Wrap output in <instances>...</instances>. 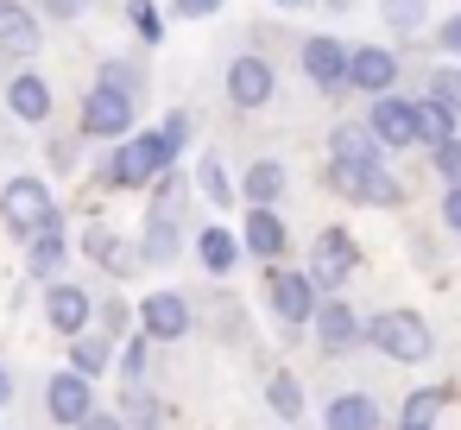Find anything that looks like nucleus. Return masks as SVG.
<instances>
[{
  "mask_svg": "<svg viewBox=\"0 0 461 430\" xmlns=\"http://www.w3.org/2000/svg\"><path fill=\"white\" fill-rule=\"evenodd\" d=\"M127 417H133L140 430H152V424H158V405H152V398H146V392L133 386V392H127Z\"/></svg>",
  "mask_w": 461,
  "mask_h": 430,
  "instance_id": "e433bc0d",
  "label": "nucleus"
},
{
  "mask_svg": "<svg viewBox=\"0 0 461 430\" xmlns=\"http://www.w3.org/2000/svg\"><path fill=\"white\" fill-rule=\"evenodd\" d=\"M329 184L348 190V197L366 203V209H398V197H404L385 165H329Z\"/></svg>",
  "mask_w": 461,
  "mask_h": 430,
  "instance_id": "39448f33",
  "label": "nucleus"
},
{
  "mask_svg": "<svg viewBox=\"0 0 461 430\" xmlns=\"http://www.w3.org/2000/svg\"><path fill=\"white\" fill-rule=\"evenodd\" d=\"M77 430H121V417H114V411H89Z\"/></svg>",
  "mask_w": 461,
  "mask_h": 430,
  "instance_id": "37998d69",
  "label": "nucleus"
},
{
  "mask_svg": "<svg viewBox=\"0 0 461 430\" xmlns=\"http://www.w3.org/2000/svg\"><path fill=\"white\" fill-rule=\"evenodd\" d=\"M429 102H442V108L461 114V64H442V70L429 77Z\"/></svg>",
  "mask_w": 461,
  "mask_h": 430,
  "instance_id": "7c9ffc66",
  "label": "nucleus"
},
{
  "mask_svg": "<svg viewBox=\"0 0 461 430\" xmlns=\"http://www.w3.org/2000/svg\"><path fill=\"white\" fill-rule=\"evenodd\" d=\"M196 260H203L209 272H228V266L240 260V241H234L228 228H203V234H196Z\"/></svg>",
  "mask_w": 461,
  "mask_h": 430,
  "instance_id": "5701e85b",
  "label": "nucleus"
},
{
  "mask_svg": "<svg viewBox=\"0 0 461 430\" xmlns=\"http://www.w3.org/2000/svg\"><path fill=\"white\" fill-rule=\"evenodd\" d=\"M45 405H51V417H58V424H70V430H77V424L95 411V392H89V380L70 367V373H58V380L45 386Z\"/></svg>",
  "mask_w": 461,
  "mask_h": 430,
  "instance_id": "ddd939ff",
  "label": "nucleus"
},
{
  "mask_svg": "<svg viewBox=\"0 0 461 430\" xmlns=\"http://www.w3.org/2000/svg\"><path fill=\"white\" fill-rule=\"evenodd\" d=\"M335 7H354V0H335Z\"/></svg>",
  "mask_w": 461,
  "mask_h": 430,
  "instance_id": "09e8293b",
  "label": "nucleus"
},
{
  "mask_svg": "<svg viewBox=\"0 0 461 430\" xmlns=\"http://www.w3.org/2000/svg\"><path fill=\"white\" fill-rule=\"evenodd\" d=\"M0 222H7L14 234H45L51 222H58V203H51V190H45V178H14L7 190H0Z\"/></svg>",
  "mask_w": 461,
  "mask_h": 430,
  "instance_id": "7ed1b4c3",
  "label": "nucleus"
},
{
  "mask_svg": "<svg viewBox=\"0 0 461 430\" xmlns=\"http://www.w3.org/2000/svg\"><path fill=\"white\" fill-rule=\"evenodd\" d=\"M348 83H354V89H366V96H392V83H398V58H392V51H379V45H360V51H354V70H348Z\"/></svg>",
  "mask_w": 461,
  "mask_h": 430,
  "instance_id": "2eb2a0df",
  "label": "nucleus"
},
{
  "mask_svg": "<svg viewBox=\"0 0 461 430\" xmlns=\"http://www.w3.org/2000/svg\"><path fill=\"white\" fill-rule=\"evenodd\" d=\"M140 329H146L152 342H177V335H190V304H184L177 291H152V297L140 304Z\"/></svg>",
  "mask_w": 461,
  "mask_h": 430,
  "instance_id": "9d476101",
  "label": "nucleus"
},
{
  "mask_svg": "<svg viewBox=\"0 0 461 430\" xmlns=\"http://www.w3.org/2000/svg\"><path fill=\"white\" fill-rule=\"evenodd\" d=\"M171 159H177V146L165 140V127L158 133H127V146L102 165V178L121 184V190H140V184H158L171 171Z\"/></svg>",
  "mask_w": 461,
  "mask_h": 430,
  "instance_id": "f257e3e1",
  "label": "nucleus"
},
{
  "mask_svg": "<svg viewBox=\"0 0 461 430\" xmlns=\"http://www.w3.org/2000/svg\"><path fill=\"white\" fill-rule=\"evenodd\" d=\"M45 7H51L58 20H77V14H83V0H45Z\"/></svg>",
  "mask_w": 461,
  "mask_h": 430,
  "instance_id": "c03bdc74",
  "label": "nucleus"
},
{
  "mask_svg": "<svg viewBox=\"0 0 461 430\" xmlns=\"http://www.w3.org/2000/svg\"><path fill=\"white\" fill-rule=\"evenodd\" d=\"M316 335H322V348H329V354H348V348L366 335V323H360L348 304H322V310H316Z\"/></svg>",
  "mask_w": 461,
  "mask_h": 430,
  "instance_id": "6ab92c4d",
  "label": "nucleus"
},
{
  "mask_svg": "<svg viewBox=\"0 0 461 430\" xmlns=\"http://www.w3.org/2000/svg\"><path fill=\"white\" fill-rule=\"evenodd\" d=\"M398 430H429V424H398Z\"/></svg>",
  "mask_w": 461,
  "mask_h": 430,
  "instance_id": "49530a36",
  "label": "nucleus"
},
{
  "mask_svg": "<svg viewBox=\"0 0 461 430\" xmlns=\"http://www.w3.org/2000/svg\"><path fill=\"white\" fill-rule=\"evenodd\" d=\"M146 367H152V335L140 329V335L127 342V354H121V373H127V380L140 386V380H146Z\"/></svg>",
  "mask_w": 461,
  "mask_h": 430,
  "instance_id": "473e14b6",
  "label": "nucleus"
},
{
  "mask_svg": "<svg viewBox=\"0 0 461 430\" xmlns=\"http://www.w3.org/2000/svg\"><path fill=\"white\" fill-rule=\"evenodd\" d=\"M127 20H133V32H146V45L165 32V20H158V7H152V0H127Z\"/></svg>",
  "mask_w": 461,
  "mask_h": 430,
  "instance_id": "72a5a7b5",
  "label": "nucleus"
},
{
  "mask_svg": "<svg viewBox=\"0 0 461 430\" xmlns=\"http://www.w3.org/2000/svg\"><path fill=\"white\" fill-rule=\"evenodd\" d=\"M177 203V197H171ZM171 203H158V215H152V228H146V266H171L177 260V247H184V234H177V209Z\"/></svg>",
  "mask_w": 461,
  "mask_h": 430,
  "instance_id": "4be33fe9",
  "label": "nucleus"
},
{
  "mask_svg": "<svg viewBox=\"0 0 461 430\" xmlns=\"http://www.w3.org/2000/svg\"><path fill=\"white\" fill-rule=\"evenodd\" d=\"M322 430H379V405L366 392H335L322 411Z\"/></svg>",
  "mask_w": 461,
  "mask_h": 430,
  "instance_id": "aec40b11",
  "label": "nucleus"
},
{
  "mask_svg": "<svg viewBox=\"0 0 461 430\" xmlns=\"http://www.w3.org/2000/svg\"><path fill=\"white\" fill-rule=\"evenodd\" d=\"M266 291H272V310H278L285 323H316V310H322V304H316L322 285H316L310 272H285V266H278V272L266 279Z\"/></svg>",
  "mask_w": 461,
  "mask_h": 430,
  "instance_id": "6e6552de",
  "label": "nucleus"
},
{
  "mask_svg": "<svg viewBox=\"0 0 461 430\" xmlns=\"http://www.w3.org/2000/svg\"><path fill=\"white\" fill-rule=\"evenodd\" d=\"M7 108H14L20 121H32V127H39V121H51V83H45V77H32V70H20V77L7 83Z\"/></svg>",
  "mask_w": 461,
  "mask_h": 430,
  "instance_id": "a211bd4d",
  "label": "nucleus"
},
{
  "mask_svg": "<svg viewBox=\"0 0 461 430\" xmlns=\"http://www.w3.org/2000/svg\"><path fill=\"white\" fill-rule=\"evenodd\" d=\"M108 354H114V348H108V335H102V329L70 342V367H77L83 380H102V373H108Z\"/></svg>",
  "mask_w": 461,
  "mask_h": 430,
  "instance_id": "393cba45",
  "label": "nucleus"
},
{
  "mask_svg": "<svg viewBox=\"0 0 461 430\" xmlns=\"http://www.w3.org/2000/svg\"><path fill=\"white\" fill-rule=\"evenodd\" d=\"M7 398H14V373H7V367H0V405H7Z\"/></svg>",
  "mask_w": 461,
  "mask_h": 430,
  "instance_id": "a18cd8bd",
  "label": "nucleus"
},
{
  "mask_svg": "<svg viewBox=\"0 0 461 430\" xmlns=\"http://www.w3.org/2000/svg\"><path fill=\"white\" fill-rule=\"evenodd\" d=\"M247 253L253 260H278L285 253V222L266 203H247Z\"/></svg>",
  "mask_w": 461,
  "mask_h": 430,
  "instance_id": "412c9836",
  "label": "nucleus"
},
{
  "mask_svg": "<svg viewBox=\"0 0 461 430\" xmlns=\"http://www.w3.org/2000/svg\"><path fill=\"white\" fill-rule=\"evenodd\" d=\"M95 310L102 304H89V291H77V285H51L45 291V323L64 329V335H89V316Z\"/></svg>",
  "mask_w": 461,
  "mask_h": 430,
  "instance_id": "f8f14e48",
  "label": "nucleus"
},
{
  "mask_svg": "<svg viewBox=\"0 0 461 430\" xmlns=\"http://www.w3.org/2000/svg\"><path fill=\"white\" fill-rule=\"evenodd\" d=\"M196 184H203V197H209L215 209H228V203H234V190H228V171H221L215 159H196Z\"/></svg>",
  "mask_w": 461,
  "mask_h": 430,
  "instance_id": "c85d7f7f",
  "label": "nucleus"
},
{
  "mask_svg": "<svg viewBox=\"0 0 461 430\" xmlns=\"http://www.w3.org/2000/svg\"><path fill=\"white\" fill-rule=\"evenodd\" d=\"M133 108H140V96L95 83V89L83 96V133H95V140H127V133H133Z\"/></svg>",
  "mask_w": 461,
  "mask_h": 430,
  "instance_id": "20e7f679",
  "label": "nucleus"
},
{
  "mask_svg": "<svg viewBox=\"0 0 461 430\" xmlns=\"http://www.w3.org/2000/svg\"><path fill=\"white\" fill-rule=\"evenodd\" d=\"M442 51H448V58H461V14L442 26Z\"/></svg>",
  "mask_w": 461,
  "mask_h": 430,
  "instance_id": "a19ab883",
  "label": "nucleus"
},
{
  "mask_svg": "<svg viewBox=\"0 0 461 430\" xmlns=\"http://www.w3.org/2000/svg\"><path fill=\"white\" fill-rule=\"evenodd\" d=\"M366 342H373L385 361H398V367H417V361H429V348H436V335H429V323H423L417 310H379V316L366 323Z\"/></svg>",
  "mask_w": 461,
  "mask_h": 430,
  "instance_id": "f03ea898",
  "label": "nucleus"
},
{
  "mask_svg": "<svg viewBox=\"0 0 461 430\" xmlns=\"http://www.w3.org/2000/svg\"><path fill=\"white\" fill-rule=\"evenodd\" d=\"M102 83H108V89H127V96H140V89H146V77H140L133 64H108V70H102Z\"/></svg>",
  "mask_w": 461,
  "mask_h": 430,
  "instance_id": "f704fd0d",
  "label": "nucleus"
},
{
  "mask_svg": "<svg viewBox=\"0 0 461 430\" xmlns=\"http://www.w3.org/2000/svg\"><path fill=\"white\" fill-rule=\"evenodd\" d=\"M436 171H442V184H448V190L461 184V140H448V146L436 152Z\"/></svg>",
  "mask_w": 461,
  "mask_h": 430,
  "instance_id": "4c0bfd02",
  "label": "nucleus"
},
{
  "mask_svg": "<svg viewBox=\"0 0 461 430\" xmlns=\"http://www.w3.org/2000/svg\"><path fill=\"white\" fill-rule=\"evenodd\" d=\"M379 14L392 32H417L423 26V0H379Z\"/></svg>",
  "mask_w": 461,
  "mask_h": 430,
  "instance_id": "2f4dec72",
  "label": "nucleus"
},
{
  "mask_svg": "<svg viewBox=\"0 0 461 430\" xmlns=\"http://www.w3.org/2000/svg\"><path fill=\"white\" fill-rule=\"evenodd\" d=\"M0 51L7 58L39 51V20H32V7H20V0H0Z\"/></svg>",
  "mask_w": 461,
  "mask_h": 430,
  "instance_id": "dca6fc26",
  "label": "nucleus"
},
{
  "mask_svg": "<svg viewBox=\"0 0 461 430\" xmlns=\"http://www.w3.org/2000/svg\"><path fill=\"white\" fill-rule=\"evenodd\" d=\"M83 253L102 260L114 279H133V272L146 266V247H140V241H121L114 228H95V222H89V234H83Z\"/></svg>",
  "mask_w": 461,
  "mask_h": 430,
  "instance_id": "1a4fd4ad",
  "label": "nucleus"
},
{
  "mask_svg": "<svg viewBox=\"0 0 461 430\" xmlns=\"http://www.w3.org/2000/svg\"><path fill=\"white\" fill-rule=\"evenodd\" d=\"M303 70H310V83L341 89V83H348V70H354V51H348V45H335V39H303Z\"/></svg>",
  "mask_w": 461,
  "mask_h": 430,
  "instance_id": "4468645a",
  "label": "nucleus"
},
{
  "mask_svg": "<svg viewBox=\"0 0 461 430\" xmlns=\"http://www.w3.org/2000/svg\"><path fill=\"white\" fill-rule=\"evenodd\" d=\"M228 102L234 108H266L272 102V64L266 58H234L228 64Z\"/></svg>",
  "mask_w": 461,
  "mask_h": 430,
  "instance_id": "9b49d317",
  "label": "nucleus"
},
{
  "mask_svg": "<svg viewBox=\"0 0 461 430\" xmlns=\"http://www.w3.org/2000/svg\"><path fill=\"white\" fill-rule=\"evenodd\" d=\"M26 266H32V279H45V272H58V266H64V222H51L45 234H32Z\"/></svg>",
  "mask_w": 461,
  "mask_h": 430,
  "instance_id": "b1692460",
  "label": "nucleus"
},
{
  "mask_svg": "<svg viewBox=\"0 0 461 430\" xmlns=\"http://www.w3.org/2000/svg\"><path fill=\"white\" fill-rule=\"evenodd\" d=\"M127 323H133V304H121V297H108V304H102V335L114 342V335H121Z\"/></svg>",
  "mask_w": 461,
  "mask_h": 430,
  "instance_id": "c9c22d12",
  "label": "nucleus"
},
{
  "mask_svg": "<svg viewBox=\"0 0 461 430\" xmlns=\"http://www.w3.org/2000/svg\"><path fill=\"white\" fill-rule=\"evenodd\" d=\"M278 7H303V0H278Z\"/></svg>",
  "mask_w": 461,
  "mask_h": 430,
  "instance_id": "de8ad7c7",
  "label": "nucleus"
},
{
  "mask_svg": "<svg viewBox=\"0 0 461 430\" xmlns=\"http://www.w3.org/2000/svg\"><path fill=\"white\" fill-rule=\"evenodd\" d=\"M354 260H360V247L348 241V228H322V234H316V253H310V279H316L322 291H335V285H348Z\"/></svg>",
  "mask_w": 461,
  "mask_h": 430,
  "instance_id": "0eeeda50",
  "label": "nucleus"
},
{
  "mask_svg": "<svg viewBox=\"0 0 461 430\" xmlns=\"http://www.w3.org/2000/svg\"><path fill=\"white\" fill-rule=\"evenodd\" d=\"M329 152H335V165H385V140L373 127H335Z\"/></svg>",
  "mask_w": 461,
  "mask_h": 430,
  "instance_id": "f3484780",
  "label": "nucleus"
},
{
  "mask_svg": "<svg viewBox=\"0 0 461 430\" xmlns=\"http://www.w3.org/2000/svg\"><path fill=\"white\" fill-rule=\"evenodd\" d=\"M442 222H448V228H461V184L442 197Z\"/></svg>",
  "mask_w": 461,
  "mask_h": 430,
  "instance_id": "79ce46f5",
  "label": "nucleus"
},
{
  "mask_svg": "<svg viewBox=\"0 0 461 430\" xmlns=\"http://www.w3.org/2000/svg\"><path fill=\"white\" fill-rule=\"evenodd\" d=\"M266 405H272L285 424H297V417H303V386H297V373H272V380H266Z\"/></svg>",
  "mask_w": 461,
  "mask_h": 430,
  "instance_id": "a878e982",
  "label": "nucleus"
},
{
  "mask_svg": "<svg viewBox=\"0 0 461 430\" xmlns=\"http://www.w3.org/2000/svg\"><path fill=\"white\" fill-rule=\"evenodd\" d=\"M215 7H221V0H177V14H184V20H209Z\"/></svg>",
  "mask_w": 461,
  "mask_h": 430,
  "instance_id": "ea45409f",
  "label": "nucleus"
},
{
  "mask_svg": "<svg viewBox=\"0 0 461 430\" xmlns=\"http://www.w3.org/2000/svg\"><path fill=\"white\" fill-rule=\"evenodd\" d=\"M366 127L385 140V152H404V146H417V140H423L417 102H404V96H373V121H366Z\"/></svg>",
  "mask_w": 461,
  "mask_h": 430,
  "instance_id": "423d86ee",
  "label": "nucleus"
},
{
  "mask_svg": "<svg viewBox=\"0 0 461 430\" xmlns=\"http://www.w3.org/2000/svg\"><path fill=\"white\" fill-rule=\"evenodd\" d=\"M165 140H171V146H177V152H184V140H190V114H184V108H177V114H171V121H165Z\"/></svg>",
  "mask_w": 461,
  "mask_h": 430,
  "instance_id": "58836bf2",
  "label": "nucleus"
},
{
  "mask_svg": "<svg viewBox=\"0 0 461 430\" xmlns=\"http://www.w3.org/2000/svg\"><path fill=\"white\" fill-rule=\"evenodd\" d=\"M417 121H423V146H448L455 140V108H442V102H417Z\"/></svg>",
  "mask_w": 461,
  "mask_h": 430,
  "instance_id": "cd10ccee",
  "label": "nucleus"
},
{
  "mask_svg": "<svg viewBox=\"0 0 461 430\" xmlns=\"http://www.w3.org/2000/svg\"><path fill=\"white\" fill-rule=\"evenodd\" d=\"M240 190H247V203H272V197L285 190V165H278V159L247 165V184H240Z\"/></svg>",
  "mask_w": 461,
  "mask_h": 430,
  "instance_id": "bb28decb",
  "label": "nucleus"
},
{
  "mask_svg": "<svg viewBox=\"0 0 461 430\" xmlns=\"http://www.w3.org/2000/svg\"><path fill=\"white\" fill-rule=\"evenodd\" d=\"M442 405H448V392H442V386H423V392L404 398V424H436Z\"/></svg>",
  "mask_w": 461,
  "mask_h": 430,
  "instance_id": "c756f323",
  "label": "nucleus"
}]
</instances>
